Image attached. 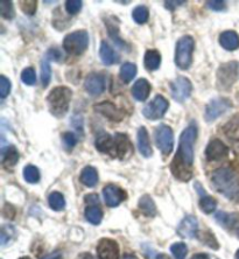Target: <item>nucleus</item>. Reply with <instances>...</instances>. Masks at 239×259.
<instances>
[{"label":"nucleus","mask_w":239,"mask_h":259,"mask_svg":"<svg viewBox=\"0 0 239 259\" xmlns=\"http://www.w3.org/2000/svg\"><path fill=\"white\" fill-rule=\"evenodd\" d=\"M197 138V126L195 124L189 126L181 133L179 148L176 155L170 163V170L174 177L181 181H189L193 177L194 165V145Z\"/></svg>","instance_id":"f257e3e1"},{"label":"nucleus","mask_w":239,"mask_h":259,"mask_svg":"<svg viewBox=\"0 0 239 259\" xmlns=\"http://www.w3.org/2000/svg\"><path fill=\"white\" fill-rule=\"evenodd\" d=\"M215 189L227 199H237L239 196V177L232 168L222 167L216 169L211 177Z\"/></svg>","instance_id":"f03ea898"},{"label":"nucleus","mask_w":239,"mask_h":259,"mask_svg":"<svg viewBox=\"0 0 239 259\" xmlns=\"http://www.w3.org/2000/svg\"><path fill=\"white\" fill-rule=\"evenodd\" d=\"M73 91L67 87L54 88L47 96V103L51 112L58 118H62L69 110Z\"/></svg>","instance_id":"7ed1b4c3"},{"label":"nucleus","mask_w":239,"mask_h":259,"mask_svg":"<svg viewBox=\"0 0 239 259\" xmlns=\"http://www.w3.org/2000/svg\"><path fill=\"white\" fill-rule=\"evenodd\" d=\"M195 49V41L192 36L185 35L176 42L175 63L182 70L188 69L193 62V53Z\"/></svg>","instance_id":"20e7f679"},{"label":"nucleus","mask_w":239,"mask_h":259,"mask_svg":"<svg viewBox=\"0 0 239 259\" xmlns=\"http://www.w3.org/2000/svg\"><path fill=\"white\" fill-rule=\"evenodd\" d=\"M89 46V34L86 30H76L68 34L63 40V48L68 54L81 55Z\"/></svg>","instance_id":"39448f33"},{"label":"nucleus","mask_w":239,"mask_h":259,"mask_svg":"<svg viewBox=\"0 0 239 259\" xmlns=\"http://www.w3.org/2000/svg\"><path fill=\"white\" fill-rule=\"evenodd\" d=\"M154 139L157 147L164 155L172 153L174 147V133L168 125L161 124L154 130Z\"/></svg>","instance_id":"423d86ee"},{"label":"nucleus","mask_w":239,"mask_h":259,"mask_svg":"<svg viewBox=\"0 0 239 259\" xmlns=\"http://www.w3.org/2000/svg\"><path fill=\"white\" fill-rule=\"evenodd\" d=\"M238 62L231 61L222 64L217 70V83L224 90H230L238 78Z\"/></svg>","instance_id":"0eeeda50"},{"label":"nucleus","mask_w":239,"mask_h":259,"mask_svg":"<svg viewBox=\"0 0 239 259\" xmlns=\"http://www.w3.org/2000/svg\"><path fill=\"white\" fill-rule=\"evenodd\" d=\"M169 108V103L161 95H157L154 100H152L149 104H147L142 110V115L145 116L147 119L151 120H158L161 119L162 117L166 115L167 110Z\"/></svg>","instance_id":"6e6552de"},{"label":"nucleus","mask_w":239,"mask_h":259,"mask_svg":"<svg viewBox=\"0 0 239 259\" xmlns=\"http://www.w3.org/2000/svg\"><path fill=\"white\" fill-rule=\"evenodd\" d=\"M193 91L192 82L184 76H179L170 83V93L172 97L179 103H183L190 97Z\"/></svg>","instance_id":"1a4fd4ad"},{"label":"nucleus","mask_w":239,"mask_h":259,"mask_svg":"<svg viewBox=\"0 0 239 259\" xmlns=\"http://www.w3.org/2000/svg\"><path fill=\"white\" fill-rule=\"evenodd\" d=\"M232 108V103L227 98H215L211 102L208 103L204 111V117L207 121H214L218 117L224 115L226 111Z\"/></svg>","instance_id":"9d476101"},{"label":"nucleus","mask_w":239,"mask_h":259,"mask_svg":"<svg viewBox=\"0 0 239 259\" xmlns=\"http://www.w3.org/2000/svg\"><path fill=\"white\" fill-rule=\"evenodd\" d=\"M86 93L91 96H98L105 90V76L100 72H91L84 81Z\"/></svg>","instance_id":"9b49d317"},{"label":"nucleus","mask_w":239,"mask_h":259,"mask_svg":"<svg viewBox=\"0 0 239 259\" xmlns=\"http://www.w3.org/2000/svg\"><path fill=\"white\" fill-rule=\"evenodd\" d=\"M229 155V148L219 139H214L208 144L206 148V157L209 161H219Z\"/></svg>","instance_id":"f8f14e48"},{"label":"nucleus","mask_w":239,"mask_h":259,"mask_svg":"<svg viewBox=\"0 0 239 259\" xmlns=\"http://www.w3.org/2000/svg\"><path fill=\"white\" fill-rule=\"evenodd\" d=\"M104 201L108 207H117L126 199V193L116 185H108L103 189Z\"/></svg>","instance_id":"ddd939ff"},{"label":"nucleus","mask_w":239,"mask_h":259,"mask_svg":"<svg viewBox=\"0 0 239 259\" xmlns=\"http://www.w3.org/2000/svg\"><path fill=\"white\" fill-rule=\"evenodd\" d=\"M97 253L100 259H119V246L113 239L104 238L98 243Z\"/></svg>","instance_id":"4468645a"},{"label":"nucleus","mask_w":239,"mask_h":259,"mask_svg":"<svg viewBox=\"0 0 239 259\" xmlns=\"http://www.w3.org/2000/svg\"><path fill=\"white\" fill-rule=\"evenodd\" d=\"M199 231V222L195 216H185L177 227V234L182 238H195Z\"/></svg>","instance_id":"2eb2a0df"},{"label":"nucleus","mask_w":239,"mask_h":259,"mask_svg":"<svg viewBox=\"0 0 239 259\" xmlns=\"http://www.w3.org/2000/svg\"><path fill=\"white\" fill-rule=\"evenodd\" d=\"M94 110H96L98 113H101L102 116H104L108 118V119L113 121H120L124 117L123 111L117 108L113 103L110 102L98 103V104L94 105Z\"/></svg>","instance_id":"dca6fc26"},{"label":"nucleus","mask_w":239,"mask_h":259,"mask_svg":"<svg viewBox=\"0 0 239 259\" xmlns=\"http://www.w3.org/2000/svg\"><path fill=\"white\" fill-rule=\"evenodd\" d=\"M151 94V84L145 78H140L132 87V96L135 101L145 102Z\"/></svg>","instance_id":"f3484780"},{"label":"nucleus","mask_w":239,"mask_h":259,"mask_svg":"<svg viewBox=\"0 0 239 259\" xmlns=\"http://www.w3.org/2000/svg\"><path fill=\"white\" fill-rule=\"evenodd\" d=\"M96 147L97 150L102 152V153H106L112 155V153H115V147H116V143H115V138L112 136L108 135V133H102V135L97 136L96 138Z\"/></svg>","instance_id":"a211bd4d"},{"label":"nucleus","mask_w":239,"mask_h":259,"mask_svg":"<svg viewBox=\"0 0 239 259\" xmlns=\"http://www.w3.org/2000/svg\"><path fill=\"white\" fill-rule=\"evenodd\" d=\"M115 154L117 157L123 159L125 155L130 154L132 152V144L130 139L127 138L126 135H120V133H117L115 137Z\"/></svg>","instance_id":"6ab92c4d"},{"label":"nucleus","mask_w":239,"mask_h":259,"mask_svg":"<svg viewBox=\"0 0 239 259\" xmlns=\"http://www.w3.org/2000/svg\"><path fill=\"white\" fill-rule=\"evenodd\" d=\"M219 44L225 51L233 52L239 48V36L233 30H225L219 36Z\"/></svg>","instance_id":"aec40b11"},{"label":"nucleus","mask_w":239,"mask_h":259,"mask_svg":"<svg viewBox=\"0 0 239 259\" xmlns=\"http://www.w3.org/2000/svg\"><path fill=\"white\" fill-rule=\"evenodd\" d=\"M100 56L102 62H103L105 66H112V64H116L119 62V56L117 55V53L110 47L108 42L105 41H102L101 48H100Z\"/></svg>","instance_id":"412c9836"},{"label":"nucleus","mask_w":239,"mask_h":259,"mask_svg":"<svg viewBox=\"0 0 239 259\" xmlns=\"http://www.w3.org/2000/svg\"><path fill=\"white\" fill-rule=\"evenodd\" d=\"M138 148L139 152L145 158H150L152 155V147L149 132H147L146 127L141 126L138 130Z\"/></svg>","instance_id":"4be33fe9"},{"label":"nucleus","mask_w":239,"mask_h":259,"mask_svg":"<svg viewBox=\"0 0 239 259\" xmlns=\"http://www.w3.org/2000/svg\"><path fill=\"white\" fill-rule=\"evenodd\" d=\"M215 219L218 224H221L222 227L226 228V229H232L239 222V215L233 214V212L229 214V212L225 211H217L215 214Z\"/></svg>","instance_id":"5701e85b"},{"label":"nucleus","mask_w":239,"mask_h":259,"mask_svg":"<svg viewBox=\"0 0 239 259\" xmlns=\"http://www.w3.org/2000/svg\"><path fill=\"white\" fill-rule=\"evenodd\" d=\"M144 64H145V68L150 71H155L160 68L161 64V55L158 51H147L145 54V58H144Z\"/></svg>","instance_id":"b1692460"},{"label":"nucleus","mask_w":239,"mask_h":259,"mask_svg":"<svg viewBox=\"0 0 239 259\" xmlns=\"http://www.w3.org/2000/svg\"><path fill=\"white\" fill-rule=\"evenodd\" d=\"M79 180H81L82 184L85 185L86 187H89V188L94 187L98 182L97 169L93 168V167H91V166L84 167V168L82 169L81 178H79Z\"/></svg>","instance_id":"393cba45"},{"label":"nucleus","mask_w":239,"mask_h":259,"mask_svg":"<svg viewBox=\"0 0 239 259\" xmlns=\"http://www.w3.org/2000/svg\"><path fill=\"white\" fill-rule=\"evenodd\" d=\"M223 132L227 138L232 140H239V115L234 116L232 119L227 121L223 127Z\"/></svg>","instance_id":"a878e982"},{"label":"nucleus","mask_w":239,"mask_h":259,"mask_svg":"<svg viewBox=\"0 0 239 259\" xmlns=\"http://www.w3.org/2000/svg\"><path fill=\"white\" fill-rule=\"evenodd\" d=\"M139 208L142 211V214H145L146 216L153 217L157 215V207H155L154 201L152 200L150 195H144L139 200Z\"/></svg>","instance_id":"bb28decb"},{"label":"nucleus","mask_w":239,"mask_h":259,"mask_svg":"<svg viewBox=\"0 0 239 259\" xmlns=\"http://www.w3.org/2000/svg\"><path fill=\"white\" fill-rule=\"evenodd\" d=\"M3 163L6 167H13L19 161V152L14 146H9L7 150H3Z\"/></svg>","instance_id":"cd10ccee"},{"label":"nucleus","mask_w":239,"mask_h":259,"mask_svg":"<svg viewBox=\"0 0 239 259\" xmlns=\"http://www.w3.org/2000/svg\"><path fill=\"white\" fill-rule=\"evenodd\" d=\"M136 75V66L131 62H125L120 68L119 77L124 83H130Z\"/></svg>","instance_id":"c85d7f7f"},{"label":"nucleus","mask_w":239,"mask_h":259,"mask_svg":"<svg viewBox=\"0 0 239 259\" xmlns=\"http://www.w3.org/2000/svg\"><path fill=\"white\" fill-rule=\"evenodd\" d=\"M85 219L89 223L93 224V226H98L102 222V219H103V212L96 205H90L85 209Z\"/></svg>","instance_id":"c756f323"},{"label":"nucleus","mask_w":239,"mask_h":259,"mask_svg":"<svg viewBox=\"0 0 239 259\" xmlns=\"http://www.w3.org/2000/svg\"><path fill=\"white\" fill-rule=\"evenodd\" d=\"M51 59L47 55H44V58L41 62V83H42L43 88H47L49 82L52 78V69H51Z\"/></svg>","instance_id":"7c9ffc66"},{"label":"nucleus","mask_w":239,"mask_h":259,"mask_svg":"<svg viewBox=\"0 0 239 259\" xmlns=\"http://www.w3.org/2000/svg\"><path fill=\"white\" fill-rule=\"evenodd\" d=\"M132 18H133V20L136 22V24L139 25L146 24L150 18V11L147 9V6L145 5L136 6L133 10V12H132Z\"/></svg>","instance_id":"2f4dec72"},{"label":"nucleus","mask_w":239,"mask_h":259,"mask_svg":"<svg viewBox=\"0 0 239 259\" xmlns=\"http://www.w3.org/2000/svg\"><path fill=\"white\" fill-rule=\"evenodd\" d=\"M48 202H49V205H51V208L53 209V210L60 211V210H62L64 207H66V201H64V197L62 194L59 192L52 193L51 195L48 196Z\"/></svg>","instance_id":"473e14b6"},{"label":"nucleus","mask_w":239,"mask_h":259,"mask_svg":"<svg viewBox=\"0 0 239 259\" xmlns=\"http://www.w3.org/2000/svg\"><path fill=\"white\" fill-rule=\"evenodd\" d=\"M106 27H108L110 37H111V39L115 41L117 46H119V47L123 48V49L126 48V44H125L123 40H120L119 36H118V33H119L118 22H117V24H113V21L110 22L109 20H106Z\"/></svg>","instance_id":"72a5a7b5"},{"label":"nucleus","mask_w":239,"mask_h":259,"mask_svg":"<svg viewBox=\"0 0 239 259\" xmlns=\"http://www.w3.org/2000/svg\"><path fill=\"white\" fill-rule=\"evenodd\" d=\"M24 178L28 184H36L40 180V170L33 165L26 166L24 168Z\"/></svg>","instance_id":"f704fd0d"},{"label":"nucleus","mask_w":239,"mask_h":259,"mask_svg":"<svg viewBox=\"0 0 239 259\" xmlns=\"http://www.w3.org/2000/svg\"><path fill=\"white\" fill-rule=\"evenodd\" d=\"M15 237V228L11 224H5L2 227V235H0V244L5 246Z\"/></svg>","instance_id":"c9c22d12"},{"label":"nucleus","mask_w":239,"mask_h":259,"mask_svg":"<svg viewBox=\"0 0 239 259\" xmlns=\"http://www.w3.org/2000/svg\"><path fill=\"white\" fill-rule=\"evenodd\" d=\"M216 207H217V202L211 196H203L200 201V208L202 209V211L207 212V214H210V212H214L216 210Z\"/></svg>","instance_id":"e433bc0d"},{"label":"nucleus","mask_w":239,"mask_h":259,"mask_svg":"<svg viewBox=\"0 0 239 259\" xmlns=\"http://www.w3.org/2000/svg\"><path fill=\"white\" fill-rule=\"evenodd\" d=\"M0 13H2L3 18L7 19V20L13 19L15 15L13 3L10 2V0H2L0 2Z\"/></svg>","instance_id":"4c0bfd02"},{"label":"nucleus","mask_w":239,"mask_h":259,"mask_svg":"<svg viewBox=\"0 0 239 259\" xmlns=\"http://www.w3.org/2000/svg\"><path fill=\"white\" fill-rule=\"evenodd\" d=\"M170 252L175 259H185L188 253V247L184 243H175L170 246Z\"/></svg>","instance_id":"58836bf2"},{"label":"nucleus","mask_w":239,"mask_h":259,"mask_svg":"<svg viewBox=\"0 0 239 259\" xmlns=\"http://www.w3.org/2000/svg\"><path fill=\"white\" fill-rule=\"evenodd\" d=\"M21 81L25 83L26 85H34L36 82V74L33 68H26L24 71L21 72Z\"/></svg>","instance_id":"ea45409f"},{"label":"nucleus","mask_w":239,"mask_h":259,"mask_svg":"<svg viewBox=\"0 0 239 259\" xmlns=\"http://www.w3.org/2000/svg\"><path fill=\"white\" fill-rule=\"evenodd\" d=\"M21 10L24 11L25 14L27 15H34L36 12L37 9V3L35 0H22V2L19 3Z\"/></svg>","instance_id":"a19ab883"},{"label":"nucleus","mask_w":239,"mask_h":259,"mask_svg":"<svg viewBox=\"0 0 239 259\" xmlns=\"http://www.w3.org/2000/svg\"><path fill=\"white\" fill-rule=\"evenodd\" d=\"M11 87H12V84H11L10 79L4 75L0 76V97H2V100H5L9 96L11 93Z\"/></svg>","instance_id":"79ce46f5"},{"label":"nucleus","mask_w":239,"mask_h":259,"mask_svg":"<svg viewBox=\"0 0 239 259\" xmlns=\"http://www.w3.org/2000/svg\"><path fill=\"white\" fill-rule=\"evenodd\" d=\"M82 6H83V3L81 0H68V2H66L67 12L71 15L77 14L79 11H81Z\"/></svg>","instance_id":"37998d69"},{"label":"nucleus","mask_w":239,"mask_h":259,"mask_svg":"<svg viewBox=\"0 0 239 259\" xmlns=\"http://www.w3.org/2000/svg\"><path fill=\"white\" fill-rule=\"evenodd\" d=\"M63 144L66 145L67 148H74L76 146V144H77V137H76L75 133L73 132H66L63 135Z\"/></svg>","instance_id":"c03bdc74"},{"label":"nucleus","mask_w":239,"mask_h":259,"mask_svg":"<svg viewBox=\"0 0 239 259\" xmlns=\"http://www.w3.org/2000/svg\"><path fill=\"white\" fill-rule=\"evenodd\" d=\"M206 6L211 11H216V12H221V11H224L226 9L225 2H222V0H215V2H207Z\"/></svg>","instance_id":"a18cd8bd"},{"label":"nucleus","mask_w":239,"mask_h":259,"mask_svg":"<svg viewBox=\"0 0 239 259\" xmlns=\"http://www.w3.org/2000/svg\"><path fill=\"white\" fill-rule=\"evenodd\" d=\"M45 55H47L52 61H60L61 58H62V56H61L60 51H58V49H55V48L49 49V51L45 53Z\"/></svg>","instance_id":"49530a36"},{"label":"nucleus","mask_w":239,"mask_h":259,"mask_svg":"<svg viewBox=\"0 0 239 259\" xmlns=\"http://www.w3.org/2000/svg\"><path fill=\"white\" fill-rule=\"evenodd\" d=\"M184 4H187V2H184V0H179V2H166L165 3V7H166L167 10L173 11V10L177 9V7H179V6L184 5Z\"/></svg>","instance_id":"de8ad7c7"},{"label":"nucleus","mask_w":239,"mask_h":259,"mask_svg":"<svg viewBox=\"0 0 239 259\" xmlns=\"http://www.w3.org/2000/svg\"><path fill=\"white\" fill-rule=\"evenodd\" d=\"M85 202H86V203H98L100 200H98L97 195H93V194H91V195H88L85 197Z\"/></svg>","instance_id":"09e8293b"},{"label":"nucleus","mask_w":239,"mask_h":259,"mask_svg":"<svg viewBox=\"0 0 239 259\" xmlns=\"http://www.w3.org/2000/svg\"><path fill=\"white\" fill-rule=\"evenodd\" d=\"M43 259H62V254L60 252H53L51 254H48L47 257H44Z\"/></svg>","instance_id":"8fccbe9b"},{"label":"nucleus","mask_w":239,"mask_h":259,"mask_svg":"<svg viewBox=\"0 0 239 259\" xmlns=\"http://www.w3.org/2000/svg\"><path fill=\"white\" fill-rule=\"evenodd\" d=\"M192 259H209V256L206 253H197L192 257Z\"/></svg>","instance_id":"3c124183"},{"label":"nucleus","mask_w":239,"mask_h":259,"mask_svg":"<svg viewBox=\"0 0 239 259\" xmlns=\"http://www.w3.org/2000/svg\"><path fill=\"white\" fill-rule=\"evenodd\" d=\"M78 259H94L90 253H82L81 256L78 257Z\"/></svg>","instance_id":"603ef678"},{"label":"nucleus","mask_w":239,"mask_h":259,"mask_svg":"<svg viewBox=\"0 0 239 259\" xmlns=\"http://www.w3.org/2000/svg\"><path fill=\"white\" fill-rule=\"evenodd\" d=\"M153 259H169V257H167L164 253H160V254H155Z\"/></svg>","instance_id":"864d4df0"},{"label":"nucleus","mask_w":239,"mask_h":259,"mask_svg":"<svg viewBox=\"0 0 239 259\" xmlns=\"http://www.w3.org/2000/svg\"><path fill=\"white\" fill-rule=\"evenodd\" d=\"M123 259H136L134 256H131V254H126V256H124Z\"/></svg>","instance_id":"5fc2aeb1"},{"label":"nucleus","mask_w":239,"mask_h":259,"mask_svg":"<svg viewBox=\"0 0 239 259\" xmlns=\"http://www.w3.org/2000/svg\"><path fill=\"white\" fill-rule=\"evenodd\" d=\"M236 259H239V250L236 252Z\"/></svg>","instance_id":"6e6d98bb"},{"label":"nucleus","mask_w":239,"mask_h":259,"mask_svg":"<svg viewBox=\"0 0 239 259\" xmlns=\"http://www.w3.org/2000/svg\"><path fill=\"white\" fill-rule=\"evenodd\" d=\"M19 259H30L29 257H21V258H19Z\"/></svg>","instance_id":"4d7b16f0"},{"label":"nucleus","mask_w":239,"mask_h":259,"mask_svg":"<svg viewBox=\"0 0 239 259\" xmlns=\"http://www.w3.org/2000/svg\"><path fill=\"white\" fill-rule=\"evenodd\" d=\"M237 237H238V238H239V229H238V230H237Z\"/></svg>","instance_id":"13d9d810"}]
</instances>
